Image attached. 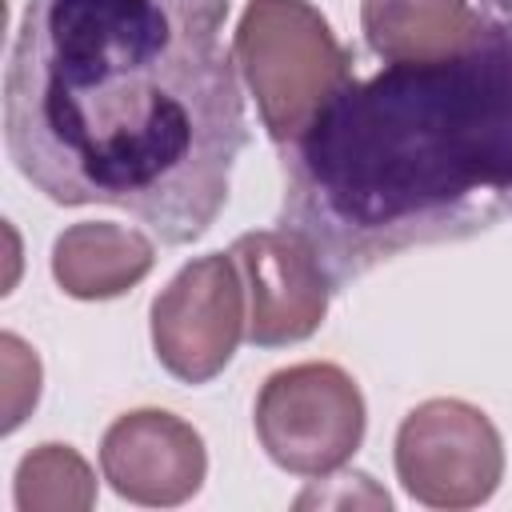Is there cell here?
<instances>
[{
	"label": "cell",
	"mask_w": 512,
	"mask_h": 512,
	"mask_svg": "<svg viewBox=\"0 0 512 512\" xmlns=\"http://www.w3.org/2000/svg\"><path fill=\"white\" fill-rule=\"evenodd\" d=\"M512 216V12L452 56L348 80L284 148L280 224L332 284Z\"/></svg>",
	"instance_id": "2"
},
{
	"label": "cell",
	"mask_w": 512,
	"mask_h": 512,
	"mask_svg": "<svg viewBox=\"0 0 512 512\" xmlns=\"http://www.w3.org/2000/svg\"><path fill=\"white\" fill-rule=\"evenodd\" d=\"M0 360H4V432H12L28 416V408H36V396H40V360L12 332L0 336Z\"/></svg>",
	"instance_id": "12"
},
{
	"label": "cell",
	"mask_w": 512,
	"mask_h": 512,
	"mask_svg": "<svg viewBox=\"0 0 512 512\" xmlns=\"http://www.w3.org/2000/svg\"><path fill=\"white\" fill-rule=\"evenodd\" d=\"M396 476L428 508H476L504 476V440L476 404L436 396L400 420Z\"/></svg>",
	"instance_id": "5"
},
{
	"label": "cell",
	"mask_w": 512,
	"mask_h": 512,
	"mask_svg": "<svg viewBox=\"0 0 512 512\" xmlns=\"http://www.w3.org/2000/svg\"><path fill=\"white\" fill-rule=\"evenodd\" d=\"M96 504V476L68 444H40L16 464L20 512H84Z\"/></svg>",
	"instance_id": "11"
},
{
	"label": "cell",
	"mask_w": 512,
	"mask_h": 512,
	"mask_svg": "<svg viewBox=\"0 0 512 512\" xmlns=\"http://www.w3.org/2000/svg\"><path fill=\"white\" fill-rule=\"evenodd\" d=\"M244 284V340L256 348H284L308 340L332 300V276L316 248L292 228L244 232L228 248Z\"/></svg>",
	"instance_id": "7"
},
{
	"label": "cell",
	"mask_w": 512,
	"mask_h": 512,
	"mask_svg": "<svg viewBox=\"0 0 512 512\" xmlns=\"http://www.w3.org/2000/svg\"><path fill=\"white\" fill-rule=\"evenodd\" d=\"M488 12L468 0H360V32L384 64L440 60L476 40Z\"/></svg>",
	"instance_id": "10"
},
{
	"label": "cell",
	"mask_w": 512,
	"mask_h": 512,
	"mask_svg": "<svg viewBox=\"0 0 512 512\" xmlns=\"http://www.w3.org/2000/svg\"><path fill=\"white\" fill-rule=\"evenodd\" d=\"M100 468L116 496L148 508H176L200 492L208 452L188 420L164 408H136L108 424Z\"/></svg>",
	"instance_id": "8"
},
{
	"label": "cell",
	"mask_w": 512,
	"mask_h": 512,
	"mask_svg": "<svg viewBox=\"0 0 512 512\" xmlns=\"http://www.w3.org/2000/svg\"><path fill=\"white\" fill-rule=\"evenodd\" d=\"M256 436L268 460L292 476H328L364 440V396L340 364L304 360L264 380Z\"/></svg>",
	"instance_id": "4"
},
{
	"label": "cell",
	"mask_w": 512,
	"mask_h": 512,
	"mask_svg": "<svg viewBox=\"0 0 512 512\" xmlns=\"http://www.w3.org/2000/svg\"><path fill=\"white\" fill-rule=\"evenodd\" d=\"M228 0H28L4 72V148L52 204H108L200 240L248 144Z\"/></svg>",
	"instance_id": "1"
},
{
	"label": "cell",
	"mask_w": 512,
	"mask_h": 512,
	"mask_svg": "<svg viewBox=\"0 0 512 512\" xmlns=\"http://www.w3.org/2000/svg\"><path fill=\"white\" fill-rule=\"evenodd\" d=\"M244 284L228 252L184 264L152 300L156 360L184 384L220 376L244 336Z\"/></svg>",
	"instance_id": "6"
},
{
	"label": "cell",
	"mask_w": 512,
	"mask_h": 512,
	"mask_svg": "<svg viewBox=\"0 0 512 512\" xmlns=\"http://www.w3.org/2000/svg\"><path fill=\"white\" fill-rule=\"evenodd\" d=\"M492 4H496L500 12H512V0H492Z\"/></svg>",
	"instance_id": "13"
},
{
	"label": "cell",
	"mask_w": 512,
	"mask_h": 512,
	"mask_svg": "<svg viewBox=\"0 0 512 512\" xmlns=\"http://www.w3.org/2000/svg\"><path fill=\"white\" fill-rule=\"evenodd\" d=\"M156 264V244L112 220H84L56 236L52 276L72 300H112L136 288Z\"/></svg>",
	"instance_id": "9"
},
{
	"label": "cell",
	"mask_w": 512,
	"mask_h": 512,
	"mask_svg": "<svg viewBox=\"0 0 512 512\" xmlns=\"http://www.w3.org/2000/svg\"><path fill=\"white\" fill-rule=\"evenodd\" d=\"M232 60L280 148L296 144L352 80V52L308 0H248L232 32Z\"/></svg>",
	"instance_id": "3"
}]
</instances>
